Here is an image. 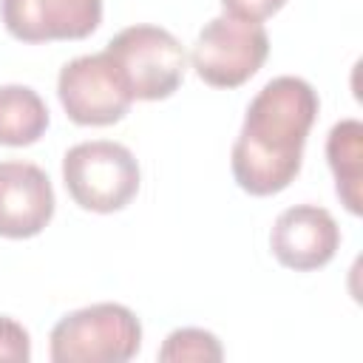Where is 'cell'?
I'll return each instance as SVG.
<instances>
[{
	"label": "cell",
	"mask_w": 363,
	"mask_h": 363,
	"mask_svg": "<svg viewBox=\"0 0 363 363\" xmlns=\"http://www.w3.org/2000/svg\"><path fill=\"white\" fill-rule=\"evenodd\" d=\"M142 349V323L122 303H91L51 329L54 363H128Z\"/></svg>",
	"instance_id": "4"
},
{
	"label": "cell",
	"mask_w": 363,
	"mask_h": 363,
	"mask_svg": "<svg viewBox=\"0 0 363 363\" xmlns=\"http://www.w3.org/2000/svg\"><path fill=\"white\" fill-rule=\"evenodd\" d=\"M269 54V34L255 20L218 14L199 31L190 65L213 88H238L258 74Z\"/></svg>",
	"instance_id": "5"
},
{
	"label": "cell",
	"mask_w": 363,
	"mask_h": 363,
	"mask_svg": "<svg viewBox=\"0 0 363 363\" xmlns=\"http://www.w3.org/2000/svg\"><path fill=\"white\" fill-rule=\"evenodd\" d=\"M62 182L68 196L82 210L116 213L136 199L142 170L130 147L122 142L91 139L65 150Z\"/></svg>",
	"instance_id": "3"
},
{
	"label": "cell",
	"mask_w": 363,
	"mask_h": 363,
	"mask_svg": "<svg viewBox=\"0 0 363 363\" xmlns=\"http://www.w3.org/2000/svg\"><path fill=\"white\" fill-rule=\"evenodd\" d=\"M326 162L335 173V190L352 216L363 213V125L360 119H340L326 136Z\"/></svg>",
	"instance_id": "10"
},
{
	"label": "cell",
	"mask_w": 363,
	"mask_h": 363,
	"mask_svg": "<svg viewBox=\"0 0 363 363\" xmlns=\"http://www.w3.org/2000/svg\"><path fill=\"white\" fill-rule=\"evenodd\" d=\"M28 357H31V337H28V332L14 318L0 315V360L26 363Z\"/></svg>",
	"instance_id": "13"
},
{
	"label": "cell",
	"mask_w": 363,
	"mask_h": 363,
	"mask_svg": "<svg viewBox=\"0 0 363 363\" xmlns=\"http://www.w3.org/2000/svg\"><path fill=\"white\" fill-rule=\"evenodd\" d=\"M0 20L14 40H82L102 23V0H0Z\"/></svg>",
	"instance_id": "7"
},
{
	"label": "cell",
	"mask_w": 363,
	"mask_h": 363,
	"mask_svg": "<svg viewBox=\"0 0 363 363\" xmlns=\"http://www.w3.org/2000/svg\"><path fill=\"white\" fill-rule=\"evenodd\" d=\"M340 247V227L326 207L318 204H295L286 207L272 230L269 250L286 269L309 272L326 267Z\"/></svg>",
	"instance_id": "8"
},
{
	"label": "cell",
	"mask_w": 363,
	"mask_h": 363,
	"mask_svg": "<svg viewBox=\"0 0 363 363\" xmlns=\"http://www.w3.org/2000/svg\"><path fill=\"white\" fill-rule=\"evenodd\" d=\"M57 96L71 122L102 128L125 119L133 105V96L116 77L105 51L74 57L60 68Z\"/></svg>",
	"instance_id": "6"
},
{
	"label": "cell",
	"mask_w": 363,
	"mask_h": 363,
	"mask_svg": "<svg viewBox=\"0 0 363 363\" xmlns=\"http://www.w3.org/2000/svg\"><path fill=\"white\" fill-rule=\"evenodd\" d=\"M224 349L218 343V337L207 329H196V326H184V329H173L162 349H159V360H221Z\"/></svg>",
	"instance_id": "12"
},
{
	"label": "cell",
	"mask_w": 363,
	"mask_h": 363,
	"mask_svg": "<svg viewBox=\"0 0 363 363\" xmlns=\"http://www.w3.org/2000/svg\"><path fill=\"white\" fill-rule=\"evenodd\" d=\"M284 3L286 0H221L227 14L241 17V20H255V23H261V20L272 17L275 11H281Z\"/></svg>",
	"instance_id": "14"
},
{
	"label": "cell",
	"mask_w": 363,
	"mask_h": 363,
	"mask_svg": "<svg viewBox=\"0 0 363 363\" xmlns=\"http://www.w3.org/2000/svg\"><path fill=\"white\" fill-rule=\"evenodd\" d=\"M54 187L48 173L34 162H0V235H40L54 216Z\"/></svg>",
	"instance_id": "9"
},
{
	"label": "cell",
	"mask_w": 363,
	"mask_h": 363,
	"mask_svg": "<svg viewBox=\"0 0 363 363\" xmlns=\"http://www.w3.org/2000/svg\"><path fill=\"white\" fill-rule=\"evenodd\" d=\"M105 57L133 99H167L184 79V45L162 26L136 23L111 37Z\"/></svg>",
	"instance_id": "2"
},
{
	"label": "cell",
	"mask_w": 363,
	"mask_h": 363,
	"mask_svg": "<svg viewBox=\"0 0 363 363\" xmlns=\"http://www.w3.org/2000/svg\"><path fill=\"white\" fill-rule=\"evenodd\" d=\"M48 128V108L28 85H0V145H34Z\"/></svg>",
	"instance_id": "11"
},
{
	"label": "cell",
	"mask_w": 363,
	"mask_h": 363,
	"mask_svg": "<svg viewBox=\"0 0 363 363\" xmlns=\"http://www.w3.org/2000/svg\"><path fill=\"white\" fill-rule=\"evenodd\" d=\"M318 108V91L292 74L272 77L252 96L230 156L233 179L244 193L275 196L295 182Z\"/></svg>",
	"instance_id": "1"
}]
</instances>
